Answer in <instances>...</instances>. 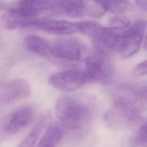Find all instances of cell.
I'll use <instances>...</instances> for the list:
<instances>
[{
	"label": "cell",
	"instance_id": "obj_1",
	"mask_svg": "<svg viewBox=\"0 0 147 147\" xmlns=\"http://www.w3.org/2000/svg\"><path fill=\"white\" fill-rule=\"evenodd\" d=\"M55 115L61 126L77 131L88 126L91 117L89 109L84 103L68 95H63L57 99Z\"/></svg>",
	"mask_w": 147,
	"mask_h": 147
},
{
	"label": "cell",
	"instance_id": "obj_2",
	"mask_svg": "<svg viewBox=\"0 0 147 147\" xmlns=\"http://www.w3.org/2000/svg\"><path fill=\"white\" fill-rule=\"evenodd\" d=\"M113 99L111 106L103 114L105 123L110 129H134L143 123L141 112L115 94Z\"/></svg>",
	"mask_w": 147,
	"mask_h": 147
},
{
	"label": "cell",
	"instance_id": "obj_3",
	"mask_svg": "<svg viewBox=\"0 0 147 147\" xmlns=\"http://www.w3.org/2000/svg\"><path fill=\"white\" fill-rule=\"evenodd\" d=\"M84 61V71L87 83H95L102 86L111 83L114 71L108 56L97 52L86 57Z\"/></svg>",
	"mask_w": 147,
	"mask_h": 147
},
{
	"label": "cell",
	"instance_id": "obj_4",
	"mask_svg": "<svg viewBox=\"0 0 147 147\" xmlns=\"http://www.w3.org/2000/svg\"><path fill=\"white\" fill-rule=\"evenodd\" d=\"M49 83L55 88L63 91H74L87 83L84 71L72 69L57 72L52 75Z\"/></svg>",
	"mask_w": 147,
	"mask_h": 147
},
{
	"label": "cell",
	"instance_id": "obj_5",
	"mask_svg": "<svg viewBox=\"0 0 147 147\" xmlns=\"http://www.w3.org/2000/svg\"><path fill=\"white\" fill-rule=\"evenodd\" d=\"M82 51V45L75 39H61L51 46V56L71 61L79 60Z\"/></svg>",
	"mask_w": 147,
	"mask_h": 147
},
{
	"label": "cell",
	"instance_id": "obj_6",
	"mask_svg": "<svg viewBox=\"0 0 147 147\" xmlns=\"http://www.w3.org/2000/svg\"><path fill=\"white\" fill-rule=\"evenodd\" d=\"M30 94V84L23 79H16L4 87L0 95V100L3 103H10L26 99Z\"/></svg>",
	"mask_w": 147,
	"mask_h": 147
},
{
	"label": "cell",
	"instance_id": "obj_7",
	"mask_svg": "<svg viewBox=\"0 0 147 147\" xmlns=\"http://www.w3.org/2000/svg\"><path fill=\"white\" fill-rule=\"evenodd\" d=\"M33 111L29 106H22L14 110L4 125V131L10 134H14L32 122Z\"/></svg>",
	"mask_w": 147,
	"mask_h": 147
},
{
	"label": "cell",
	"instance_id": "obj_8",
	"mask_svg": "<svg viewBox=\"0 0 147 147\" xmlns=\"http://www.w3.org/2000/svg\"><path fill=\"white\" fill-rule=\"evenodd\" d=\"M32 27L54 34H69L77 31L76 24L66 20L36 19Z\"/></svg>",
	"mask_w": 147,
	"mask_h": 147
},
{
	"label": "cell",
	"instance_id": "obj_9",
	"mask_svg": "<svg viewBox=\"0 0 147 147\" xmlns=\"http://www.w3.org/2000/svg\"><path fill=\"white\" fill-rule=\"evenodd\" d=\"M114 94L133 105L140 112L147 110V98L129 85L126 84L119 85Z\"/></svg>",
	"mask_w": 147,
	"mask_h": 147
},
{
	"label": "cell",
	"instance_id": "obj_10",
	"mask_svg": "<svg viewBox=\"0 0 147 147\" xmlns=\"http://www.w3.org/2000/svg\"><path fill=\"white\" fill-rule=\"evenodd\" d=\"M17 5L25 7L37 15L42 11H63L61 0H20Z\"/></svg>",
	"mask_w": 147,
	"mask_h": 147
},
{
	"label": "cell",
	"instance_id": "obj_11",
	"mask_svg": "<svg viewBox=\"0 0 147 147\" xmlns=\"http://www.w3.org/2000/svg\"><path fill=\"white\" fill-rule=\"evenodd\" d=\"M24 44L26 49L32 53L45 58L51 56V46L48 42L41 37L28 36L24 38Z\"/></svg>",
	"mask_w": 147,
	"mask_h": 147
},
{
	"label": "cell",
	"instance_id": "obj_12",
	"mask_svg": "<svg viewBox=\"0 0 147 147\" xmlns=\"http://www.w3.org/2000/svg\"><path fill=\"white\" fill-rule=\"evenodd\" d=\"M63 136L61 125L50 126L38 141L36 147H56Z\"/></svg>",
	"mask_w": 147,
	"mask_h": 147
},
{
	"label": "cell",
	"instance_id": "obj_13",
	"mask_svg": "<svg viewBox=\"0 0 147 147\" xmlns=\"http://www.w3.org/2000/svg\"><path fill=\"white\" fill-rule=\"evenodd\" d=\"M33 18H21L7 11L6 14L0 16V29L10 30L18 28L29 27Z\"/></svg>",
	"mask_w": 147,
	"mask_h": 147
},
{
	"label": "cell",
	"instance_id": "obj_14",
	"mask_svg": "<svg viewBox=\"0 0 147 147\" xmlns=\"http://www.w3.org/2000/svg\"><path fill=\"white\" fill-rule=\"evenodd\" d=\"M49 117L48 114L42 116L38 123L22 140L17 147H34L43 127L49 120Z\"/></svg>",
	"mask_w": 147,
	"mask_h": 147
},
{
	"label": "cell",
	"instance_id": "obj_15",
	"mask_svg": "<svg viewBox=\"0 0 147 147\" xmlns=\"http://www.w3.org/2000/svg\"><path fill=\"white\" fill-rule=\"evenodd\" d=\"M76 24L77 31L91 38L92 40L96 39L101 34L103 29L98 22L94 21H84Z\"/></svg>",
	"mask_w": 147,
	"mask_h": 147
},
{
	"label": "cell",
	"instance_id": "obj_16",
	"mask_svg": "<svg viewBox=\"0 0 147 147\" xmlns=\"http://www.w3.org/2000/svg\"><path fill=\"white\" fill-rule=\"evenodd\" d=\"M63 11L69 17H82L86 13V4L83 0H61Z\"/></svg>",
	"mask_w": 147,
	"mask_h": 147
},
{
	"label": "cell",
	"instance_id": "obj_17",
	"mask_svg": "<svg viewBox=\"0 0 147 147\" xmlns=\"http://www.w3.org/2000/svg\"><path fill=\"white\" fill-rule=\"evenodd\" d=\"M132 9L129 0H109L108 10L111 13L121 14Z\"/></svg>",
	"mask_w": 147,
	"mask_h": 147
},
{
	"label": "cell",
	"instance_id": "obj_18",
	"mask_svg": "<svg viewBox=\"0 0 147 147\" xmlns=\"http://www.w3.org/2000/svg\"><path fill=\"white\" fill-rule=\"evenodd\" d=\"M110 28L113 29H124L130 25L129 19L121 14H116L109 20Z\"/></svg>",
	"mask_w": 147,
	"mask_h": 147
},
{
	"label": "cell",
	"instance_id": "obj_19",
	"mask_svg": "<svg viewBox=\"0 0 147 147\" xmlns=\"http://www.w3.org/2000/svg\"><path fill=\"white\" fill-rule=\"evenodd\" d=\"M132 143L135 146L147 145V122L143 123L133 137Z\"/></svg>",
	"mask_w": 147,
	"mask_h": 147
},
{
	"label": "cell",
	"instance_id": "obj_20",
	"mask_svg": "<svg viewBox=\"0 0 147 147\" xmlns=\"http://www.w3.org/2000/svg\"><path fill=\"white\" fill-rule=\"evenodd\" d=\"M107 9L98 4L92 3L87 6L86 5V13L89 17L93 18H99L103 16Z\"/></svg>",
	"mask_w": 147,
	"mask_h": 147
},
{
	"label": "cell",
	"instance_id": "obj_21",
	"mask_svg": "<svg viewBox=\"0 0 147 147\" xmlns=\"http://www.w3.org/2000/svg\"><path fill=\"white\" fill-rule=\"evenodd\" d=\"M133 74L136 76L147 75V59L138 64L133 71Z\"/></svg>",
	"mask_w": 147,
	"mask_h": 147
},
{
	"label": "cell",
	"instance_id": "obj_22",
	"mask_svg": "<svg viewBox=\"0 0 147 147\" xmlns=\"http://www.w3.org/2000/svg\"><path fill=\"white\" fill-rule=\"evenodd\" d=\"M134 1L139 8L147 11V0H134Z\"/></svg>",
	"mask_w": 147,
	"mask_h": 147
},
{
	"label": "cell",
	"instance_id": "obj_23",
	"mask_svg": "<svg viewBox=\"0 0 147 147\" xmlns=\"http://www.w3.org/2000/svg\"><path fill=\"white\" fill-rule=\"evenodd\" d=\"M92 3L101 5L105 7H106L108 10V5H109V0H88Z\"/></svg>",
	"mask_w": 147,
	"mask_h": 147
},
{
	"label": "cell",
	"instance_id": "obj_24",
	"mask_svg": "<svg viewBox=\"0 0 147 147\" xmlns=\"http://www.w3.org/2000/svg\"><path fill=\"white\" fill-rule=\"evenodd\" d=\"M140 92L145 97L147 98V87H143L141 89Z\"/></svg>",
	"mask_w": 147,
	"mask_h": 147
},
{
	"label": "cell",
	"instance_id": "obj_25",
	"mask_svg": "<svg viewBox=\"0 0 147 147\" xmlns=\"http://www.w3.org/2000/svg\"><path fill=\"white\" fill-rule=\"evenodd\" d=\"M144 48L147 50V34H146L144 42Z\"/></svg>",
	"mask_w": 147,
	"mask_h": 147
},
{
	"label": "cell",
	"instance_id": "obj_26",
	"mask_svg": "<svg viewBox=\"0 0 147 147\" xmlns=\"http://www.w3.org/2000/svg\"><path fill=\"white\" fill-rule=\"evenodd\" d=\"M5 7V3H3V2L1 0H0V11L3 10Z\"/></svg>",
	"mask_w": 147,
	"mask_h": 147
}]
</instances>
